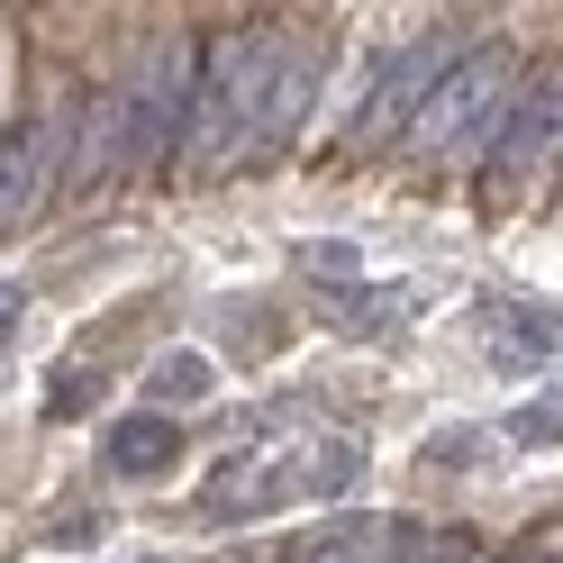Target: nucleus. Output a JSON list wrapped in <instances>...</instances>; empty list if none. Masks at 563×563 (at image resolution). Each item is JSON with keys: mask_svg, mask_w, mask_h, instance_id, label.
<instances>
[{"mask_svg": "<svg viewBox=\"0 0 563 563\" xmlns=\"http://www.w3.org/2000/svg\"><path fill=\"white\" fill-rule=\"evenodd\" d=\"M273 46H282V27H236V37H219V55H200L209 74L191 82V119H183V146H200V164H228L236 146H255Z\"/></svg>", "mask_w": 563, "mask_h": 563, "instance_id": "nucleus-2", "label": "nucleus"}, {"mask_svg": "<svg viewBox=\"0 0 563 563\" xmlns=\"http://www.w3.org/2000/svg\"><path fill=\"white\" fill-rule=\"evenodd\" d=\"M509 100V46H473V55H454L445 64V82L428 91V110H418V146L428 155H464L473 136L490 128V110Z\"/></svg>", "mask_w": 563, "mask_h": 563, "instance_id": "nucleus-3", "label": "nucleus"}, {"mask_svg": "<svg viewBox=\"0 0 563 563\" xmlns=\"http://www.w3.org/2000/svg\"><path fill=\"white\" fill-rule=\"evenodd\" d=\"M91 400H100L91 373H55V382H46V409H55V418H64V409H91Z\"/></svg>", "mask_w": 563, "mask_h": 563, "instance_id": "nucleus-11", "label": "nucleus"}, {"mask_svg": "<svg viewBox=\"0 0 563 563\" xmlns=\"http://www.w3.org/2000/svg\"><path fill=\"white\" fill-rule=\"evenodd\" d=\"M209 391H219V364H209V355H164V364L146 373V400H155V409H191V400H209Z\"/></svg>", "mask_w": 563, "mask_h": 563, "instance_id": "nucleus-10", "label": "nucleus"}, {"mask_svg": "<svg viewBox=\"0 0 563 563\" xmlns=\"http://www.w3.org/2000/svg\"><path fill=\"white\" fill-rule=\"evenodd\" d=\"M173 464H183V437H173L164 409H136V418L110 428V473H119V482H164Z\"/></svg>", "mask_w": 563, "mask_h": 563, "instance_id": "nucleus-8", "label": "nucleus"}, {"mask_svg": "<svg viewBox=\"0 0 563 563\" xmlns=\"http://www.w3.org/2000/svg\"><path fill=\"white\" fill-rule=\"evenodd\" d=\"M19 336V291H0V345Z\"/></svg>", "mask_w": 563, "mask_h": 563, "instance_id": "nucleus-12", "label": "nucleus"}, {"mask_svg": "<svg viewBox=\"0 0 563 563\" xmlns=\"http://www.w3.org/2000/svg\"><path fill=\"white\" fill-rule=\"evenodd\" d=\"M454 55H464L454 37H418V46H400L391 64H382L373 100L355 110V146H364V136H400V128H409L418 110H428V91L445 82V64H454Z\"/></svg>", "mask_w": 563, "mask_h": 563, "instance_id": "nucleus-4", "label": "nucleus"}, {"mask_svg": "<svg viewBox=\"0 0 563 563\" xmlns=\"http://www.w3.org/2000/svg\"><path fill=\"white\" fill-rule=\"evenodd\" d=\"M554 146H563V64H554V74H537V82L518 91V110L490 128V155H500V173H527V164L554 155Z\"/></svg>", "mask_w": 563, "mask_h": 563, "instance_id": "nucleus-5", "label": "nucleus"}, {"mask_svg": "<svg viewBox=\"0 0 563 563\" xmlns=\"http://www.w3.org/2000/svg\"><path fill=\"white\" fill-rule=\"evenodd\" d=\"M309 100H319V37H291V27H282V46H273V82H264V119H255V146L291 136V128L309 119Z\"/></svg>", "mask_w": 563, "mask_h": 563, "instance_id": "nucleus-6", "label": "nucleus"}, {"mask_svg": "<svg viewBox=\"0 0 563 563\" xmlns=\"http://www.w3.org/2000/svg\"><path fill=\"white\" fill-rule=\"evenodd\" d=\"M191 64H200V46L191 37H173V46H155V64L136 74L110 110H100V128H91V164H82V183H100V173H119V164H146V155H164L173 136H183V119H191Z\"/></svg>", "mask_w": 563, "mask_h": 563, "instance_id": "nucleus-1", "label": "nucleus"}, {"mask_svg": "<svg viewBox=\"0 0 563 563\" xmlns=\"http://www.w3.org/2000/svg\"><path fill=\"white\" fill-rule=\"evenodd\" d=\"M482 345L500 373H537L563 355V319H545V309H482Z\"/></svg>", "mask_w": 563, "mask_h": 563, "instance_id": "nucleus-7", "label": "nucleus"}, {"mask_svg": "<svg viewBox=\"0 0 563 563\" xmlns=\"http://www.w3.org/2000/svg\"><path fill=\"white\" fill-rule=\"evenodd\" d=\"M74 128V119H46V128H19L10 146H0V219H19L27 200H37V183H46V155H55V136Z\"/></svg>", "mask_w": 563, "mask_h": 563, "instance_id": "nucleus-9", "label": "nucleus"}]
</instances>
